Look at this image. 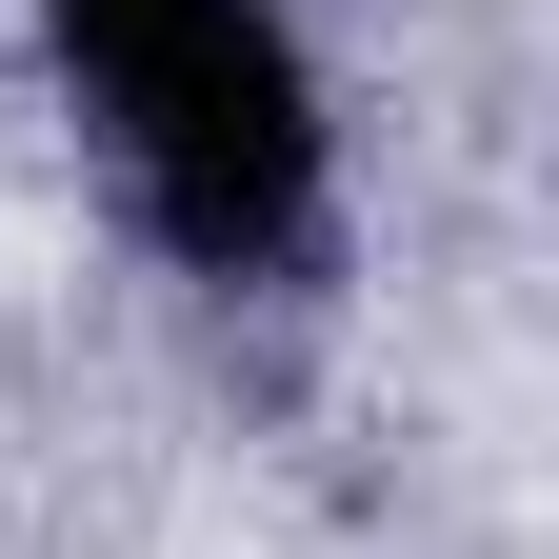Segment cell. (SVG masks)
Instances as JSON below:
<instances>
[{"instance_id": "cell-1", "label": "cell", "mask_w": 559, "mask_h": 559, "mask_svg": "<svg viewBox=\"0 0 559 559\" xmlns=\"http://www.w3.org/2000/svg\"><path fill=\"white\" fill-rule=\"evenodd\" d=\"M40 21H60L81 120L120 140V200L160 221V260H200V280L320 260L340 120H320V60L280 0H40Z\"/></svg>"}]
</instances>
